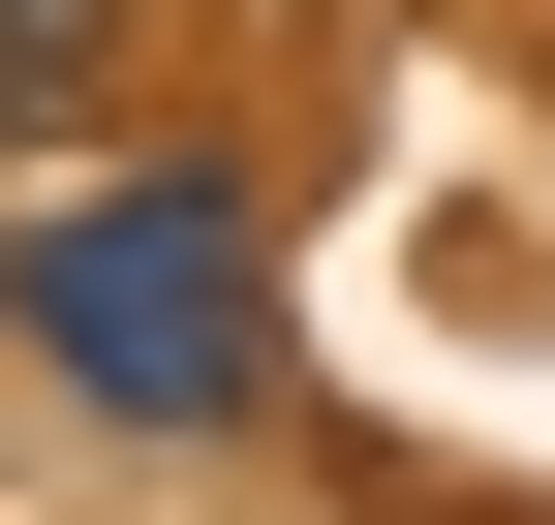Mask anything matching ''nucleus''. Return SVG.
<instances>
[{
  "mask_svg": "<svg viewBox=\"0 0 555 525\" xmlns=\"http://www.w3.org/2000/svg\"><path fill=\"white\" fill-rule=\"evenodd\" d=\"M0 309H31V371L93 433H247L278 402V247H247L217 155H93L31 247H0Z\"/></svg>",
  "mask_w": 555,
  "mask_h": 525,
  "instance_id": "1",
  "label": "nucleus"
},
{
  "mask_svg": "<svg viewBox=\"0 0 555 525\" xmlns=\"http://www.w3.org/2000/svg\"><path fill=\"white\" fill-rule=\"evenodd\" d=\"M93 62H124V0H0V155H62V124H93Z\"/></svg>",
  "mask_w": 555,
  "mask_h": 525,
  "instance_id": "2",
  "label": "nucleus"
}]
</instances>
